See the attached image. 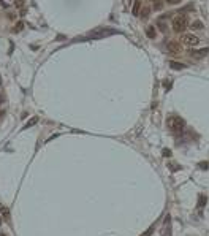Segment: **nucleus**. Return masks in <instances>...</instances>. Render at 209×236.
I'll return each instance as SVG.
<instances>
[{
	"instance_id": "f257e3e1",
	"label": "nucleus",
	"mask_w": 209,
	"mask_h": 236,
	"mask_svg": "<svg viewBox=\"0 0 209 236\" xmlns=\"http://www.w3.org/2000/svg\"><path fill=\"white\" fill-rule=\"evenodd\" d=\"M168 127L173 133H182L184 128H186V122L179 116H171L168 119Z\"/></svg>"
},
{
	"instance_id": "f03ea898",
	"label": "nucleus",
	"mask_w": 209,
	"mask_h": 236,
	"mask_svg": "<svg viewBox=\"0 0 209 236\" xmlns=\"http://www.w3.org/2000/svg\"><path fill=\"white\" fill-rule=\"evenodd\" d=\"M116 33L114 30H109V29H97L94 30V32H90L86 35V38H90V40H98V38H104V36H108V35H113Z\"/></svg>"
},
{
	"instance_id": "7ed1b4c3",
	"label": "nucleus",
	"mask_w": 209,
	"mask_h": 236,
	"mask_svg": "<svg viewBox=\"0 0 209 236\" xmlns=\"http://www.w3.org/2000/svg\"><path fill=\"white\" fill-rule=\"evenodd\" d=\"M171 27H173L174 32H184L187 27V19L184 16H176L173 21H171Z\"/></svg>"
},
{
	"instance_id": "20e7f679",
	"label": "nucleus",
	"mask_w": 209,
	"mask_h": 236,
	"mask_svg": "<svg viewBox=\"0 0 209 236\" xmlns=\"http://www.w3.org/2000/svg\"><path fill=\"white\" fill-rule=\"evenodd\" d=\"M181 40H182V45H186V46H196V45L200 43V38H198L196 35H193V33H186V35H182Z\"/></svg>"
},
{
	"instance_id": "39448f33",
	"label": "nucleus",
	"mask_w": 209,
	"mask_h": 236,
	"mask_svg": "<svg viewBox=\"0 0 209 236\" xmlns=\"http://www.w3.org/2000/svg\"><path fill=\"white\" fill-rule=\"evenodd\" d=\"M167 49H168V52H171V54H181L182 52V45H181V43H177V41H174V40H171V41L167 43Z\"/></svg>"
},
{
	"instance_id": "423d86ee",
	"label": "nucleus",
	"mask_w": 209,
	"mask_h": 236,
	"mask_svg": "<svg viewBox=\"0 0 209 236\" xmlns=\"http://www.w3.org/2000/svg\"><path fill=\"white\" fill-rule=\"evenodd\" d=\"M207 52H209V49H207V48L196 49V51H192V57H195V59H201V57H204V55H207Z\"/></svg>"
},
{
	"instance_id": "0eeeda50",
	"label": "nucleus",
	"mask_w": 209,
	"mask_h": 236,
	"mask_svg": "<svg viewBox=\"0 0 209 236\" xmlns=\"http://www.w3.org/2000/svg\"><path fill=\"white\" fill-rule=\"evenodd\" d=\"M139 11H141V2H139V0H136V2L133 3L132 14H133V16H138V14H139Z\"/></svg>"
},
{
	"instance_id": "6e6552de",
	"label": "nucleus",
	"mask_w": 209,
	"mask_h": 236,
	"mask_svg": "<svg viewBox=\"0 0 209 236\" xmlns=\"http://www.w3.org/2000/svg\"><path fill=\"white\" fill-rule=\"evenodd\" d=\"M146 35L149 36V38H155V35H157V32H155V29H154L152 26H149L146 29Z\"/></svg>"
},
{
	"instance_id": "1a4fd4ad",
	"label": "nucleus",
	"mask_w": 209,
	"mask_h": 236,
	"mask_svg": "<svg viewBox=\"0 0 209 236\" xmlns=\"http://www.w3.org/2000/svg\"><path fill=\"white\" fill-rule=\"evenodd\" d=\"M171 68H173V70H184V68H186V65L184 64H181V62H171Z\"/></svg>"
},
{
	"instance_id": "9d476101",
	"label": "nucleus",
	"mask_w": 209,
	"mask_h": 236,
	"mask_svg": "<svg viewBox=\"0 0 209 236\" xmlns=\"http://www.w3.org/2000/svg\"><path fill=\"white\" fill-rule=\"evenodd\" d=\"M0 211H2V214H3V217H5V219H7V220H10V209H8V208H5L2 203H0Z\"/></svg>"
},
{
	"instance_id": "9b49d317",
	"label": "nucleus",
	"mask_w": 209,
	"mask_h": 236,
	"mask_svg": "<svg viewBox=\"0 0 209 236\" xmlns=\"http://www.w3.org/2000/svg\"><path fill=\"white\" fill-rule=\"evenodd\" d=\"M36 122H38V117H32V119H30V121L26 124V125H24V130H26V128H30L32 125H35Z\"/></svg>"
},
{
	"instance_id": "f8f14e48",
	"label": "nucleus",
	"mask_w": 209,
	"mask_h": 236,
	"mask_svg": "<svg viewBox=\"0 0 209 236\" xmlns=\"http://www.w3.org/2000/svg\"><path fill=\"white\" fill-rule=\"evenodd\" d=\"M203 27H204V24H203L201 21H195V22L192 24V29H193V30H201Z\"/></svg>"
},
{
	"instance_id": "ddd939ff",
	"label": "nucleus",
	"mask_w": 209,
	"mask_h": 236,
	"mask_svg": "<svg viewBox=\"0 0 209 236\" xmlns=\"http://www.w3.org/2000/svg\"><path fill=\"white\" fill-rule=\"evenodd\" d=\"M204 206H206V195H201L200 197V201H198V208L203 209Z\"/></svg>"
},
{
	"instance_id": "4468645a",
	"label": "nucleus",
	"mask_w": 209,
	"mask_h": 236,
	"mask_svg": "<svg viewBox=\"0 0 209 236\" xmlns=\"http://www.w3.org/2000/svg\"><path fill=\"white\" fill-rule=\"evenodd\" d=\"M22 29H24V22H17L16 27H14V32H21Z\"/></svg>"
},
{
	"instance_id": "2eb2a0df",
	"label": "nucleus",
	"mask_w": 209,
	"mask_h": 236,
	"mask_svg": "<svg viewBox=\"0 0 209 236\" xmlns=\"http://www.w3.org/2000/svg\"><path fill=\"white\" fill-rule=\"evenodd\" d=\"M14 5L17 8H22V5H24V0H14Z\"/></svg>"
},
{
	"instance_id": "dca6fc26",
	"label": "nucleus",
	"mask_w": 209,
	"mask_h": 236,
	"mask_svg": "<svg viewBox=\"0 0 209 236\" xmlns=\"http://www.w3.org/2000/svg\"><path fill=\"white\" fill-rule=\"evenodd\" d=\"M163 155H165V157H170V155H171V151H170V149H163Z\"/></svg>"
},
{
	"instance_id": "f3484780",
	"label": "nucleus",
	"mask_w": 209,
	"mask_h": 236,
	"mask_svg": "<svg viewBox=\"0 0 209 236\" xmlns=\"http://www.w3.org/2000/svg\"><path fill=\"white\" fill-rule=\"evenodd\" d=\"M167 3H170V5H176V3H179V0H165Z\"/></svg>"
},
{
	"instance_id": "a211bd4d",
	"label": "nucleus",
	"mask_w": 209,
	"mask_h": 236,
	"mask_svg": "<svg viewBox=\"0 0 209 236\" xmlns=\"http://www.w3.org/2000/svg\"><path fill=\"white\" fill-rule=\"evenodd\" d=\"M151 234H152V228H149L146 233H143V236H151Z\"/></svg>"
},
{
	"instance_id": "6ab92c4d",
	"label": "nucleus",
	"mask_w": 209,
	"mask_h": 236,
	"mask_svg": "<svg viewBox=\"0 0 209 236\" xmlns=\"http://www.w3.org/2000/svg\"><path fill=\"white\" fill-rule=\"evenodd\" d=\"M2 100H3V97H0V105H2Z\"/></svg>"
},
{
	"instance_id": "aec40b11",
	"label": "nucleus",
	"mask_w": 209,
	"mask_h": 236,
	"mask_svg": "<svg viewBox=\"0 0 209 236\" xmlns=\"http://www.w3.org/2000/svg\"><path fill=\"white\" fill-rule=\"evenodd\" d=\"M0 236H5V234H0Z\"/></svg>"
}]
</instances>
